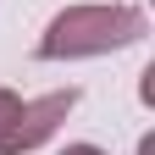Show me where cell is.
<instances>
[{"instance_id": "cell-1", "label": "cell", "mask_w": 155, "mask_h": 155, "mask_svg": "<svg viewBox=\"0 0 155 155\" xmlns=\"http://www.w3.org/2000/svg\"><path fill=\"white\" fill-rule=\"evenodd\" d=\"M150 17L144 6L127 0H83V6H61L33 39V61H94V55H116L144 45Z\"/></svg>"}, {"instance_id": "cell-4", "label": "cell", "mask_w": 155, "mask_h": 155, "mask_svg": "<svg viewBox=\"0 0 155 155\" xmlns=\"http://www.w3.org/2000/svg\"><path fill=\"white\" fill-rule=\"evenodd\" d=\"M55 155H105L100 144H67V150H55Z\"/></svg>"}, {"instance_id": "cell-3", "label": "cell", "mask_w": 155, "mask_h": 155, "mask_svg": "<svg viewBox=\"0 0 155 155\" xmlns=\"http://www.w3.org/2000/svg\"><path fill=\"white\" fill-rule=\"evenodd\" d=\"M17 105H22V94H17V89H0V133H6V122L17 116Z\"/></svg>"}, {"instance_id": "cell-5", "label": "cell", "mask_w": 155, "mask_h": 155, "mask_svg": "<svg viewBox=\"0 0 155 155\" xmlns=\"http://www.w3.org/2000/svg\"><path fill=\"white\" fill-rule=\"evenodd\" d=\"M139 155H155V139H150V133H144V139H139Z\"/></svg>"}, {"instance_id": "cell-2", "label": "cell", "mask_w": 155, "mask_h": 155, "mask_svg": "<svg viewBox=\"0 0 155 155\" xmlns=\"http://www.w3.org/2000/svg\"><path fill=\"white\" fill-rule=\"evenodd\" d=\"M78 100H83V89H78V83L22 100V105H17V116L6 122V133H0V155H33L39 144H50L55 133H61V122L78 111Z\"/></svg>"}]
</instances>
